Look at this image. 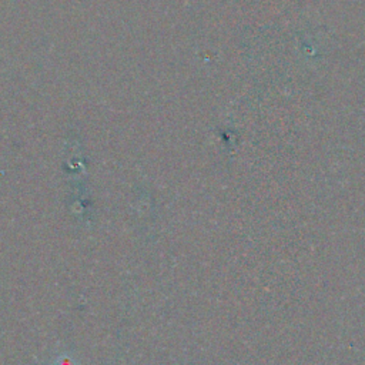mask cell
Returning <instances> with one entry per match:
<instances>
[{
    "instance_id": "cell-1",
    "label": "cell",
    "mask_w": 365,
    "mask_h": 365,
    "mask_svg": "<svg viewBox=\"0 0 365 365\" xmlns=\"http://www.w3.org/2000/svg\"><path fill=\"white\" fill-rule=\"evenodd\" d=\"M58 365H73V364H71V361L68 358H64V359L58 361Z\"/></svg>"
}]
</instances>
